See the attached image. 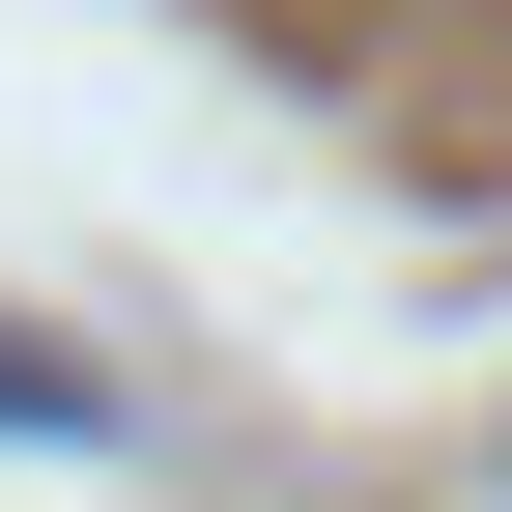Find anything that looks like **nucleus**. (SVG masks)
Returning a JSON list of instances; mask_svg holds the SVG:
<instances>
[{"mask_svg": "<svg viewBox=\"0 0 512 512\" xmlns=\"http://www.w3.org/2000/svg\"><path fill=\"white\" fill-rule=\"evenodd\" d=\"M0 427H29V456H86V370H57L29 313H0Z\"/></svg>", "mask_w": 512, "mask_h": 512, "instance_id": "1", "label": "nucleus"}]
</instances>
